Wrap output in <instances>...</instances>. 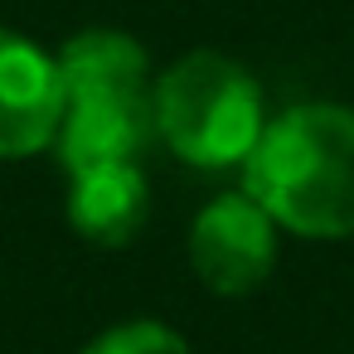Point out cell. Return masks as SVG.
<instances>
[{
	"mask_svg": "<svg viewBox=\"0 0 354 354\" xmlns=\"http://www.w3.org/2000/svg\"><path fill=\"white\" fill-rule=\"evenodd\" d=\"M243 194L301 238H354V112L310 102L267 122L243 160Z\"/></svg>",
	"mask_w": 354,
	"mask_h": 354,
	"instance_id": "cell-1",
	"label": "cell"
},
{
	"mask_svg": "<svg viewBox=\"0 0 354 354\" xmlns=\"http://www.w3.org/2000/svg\"><path fill=\"white\" fill-rule=\"evenodd\" d=\"M267 131L257 78L223 54H185L156 83V136L194 170H228Z\"/></svg>",
	"mask_w": 354,
	"mask_h": 354,
	"instance_id": "cell-2",
	"label": "cell"
},
{
	"mask_svg": "<svg viewBox=\"0 0 354 354\" xmlns=\"http://www.w3.org/2000/svg\"><path fill=\"white\" fill-rule=\"evenodd\" d=\"M272 214L252 194H218L199 209L189 228V262L194 277L218 296H243L272 277L277 233Z\"/></svg>",
	"mask_w": 354,
	"mask_h": 354,
	"instance_id": "cell-3",
	"label": "cell"
},
{
	"mask_svg": "<svg viewBox=\"0 0 354 354\" xmlns=\"http://www.w3.org/2000/svg\"><path fill=\"white\" fill-rule=\"evenodd\" d=\"M151 141H156V93L68 97L54 136L68 175H83L97 165H141Z\"/></svg>",
	"mask_w": 354,
	"mask_h": 354,
	"instance_id": "cell-4",
	"label": "cell"
},
{
	"mask_svg": "<svg viewBox=\"0 0 354 354\" xmlns=\"http://www.w3.org/2000/svg\"><path fill=\"white\" fill-rule=\"evenodd\" d=\"M64 122L59 64L25 35L0 30V156L20 160L44 151Z\"/></svg>",
	"mask_w": 354,
	"mask_h": 354,
	"instance_id": "cell-5",
	"label": "cell"
},
{
	"mask_svg": "<svg viewBox=\"0 0 354 354\" xmlns=\"http://www.w3.org/2000/svg\"><path fill=\"white\" fill-rule=\"evenodd\" d=\"M151 214L146 175L141 165H97L73 175L68 189V223L83 243L97 248H127Z\"/></svg>",
	"mask_w": 354,
	"mask_h": 354,
	"instance_id": "cell-6",
	"label": "cell"
},
{
	"mask_svg": "<svg viewBox=\"0 0 354 354\" xmlns=\"http://www.w3.org/2000/svg\"><path fill=\"white\" fill-rule=\"evenodd\" d=\"M68 97H97V93H151V64L146 49L122 30H83L64 44L54 59Z\"/></svg>",
	"mask_w": 354,
	"mask_h": 354,
	"instance_id": "cell-7",
	"label": "cell"
},
{
	"mask_svg": "<svg viewBox=\"0 0 354 354\" xmlns=\"http://www.w3.org/2000/svg\"><path fill=\"white\" fill-rule=\"evenodd\" d=\"M83 354H189V344H185L170 325L131 320V325H117V330L97 335Z\"/></svg>",
	"mask_w": 354,
	"mask_h": 354,
	"instance_id": "cell-8",
	"label": "cell"
}]
</instances>
